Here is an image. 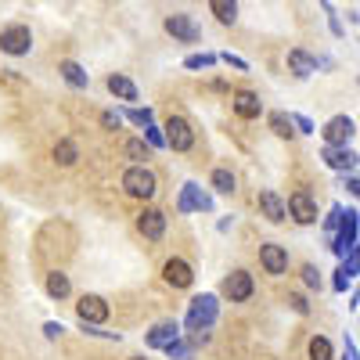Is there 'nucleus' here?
<instances>
[{"mask_svg":"<svg viewBox=\"0 0 360 360\" xmlns=\"http://www.w3.org/2000/svg\"><path fill=\"white\" fill-rule=\"evenodd\" d=\"M217 317H220V303H217V295L202 292V295H195V299H191L184 324H188V332H209V328L217 324Z\"/></svg>","mask_w":360,"mask_h":360,"instance_id":"f257e3e1","label":"nucleus"},{"mask_svg":"<svg viewBox=\"0 0 360 360\" xmlns=\"http://www.w3.org/2000/svg\"><path fill=\"white\" fill-rule=\"evenodd\" d=\"M0 51L11 54V58H25L29 51H33V33H29V25L15 22V25L0 29Z\"/></svg>","mask_w":360,"mask_h":360,"instance_id":"f03ea898","label":"nucleus"},{"mask_svg":"<svg viewBox=\"0 0 360 360\" xmlns=\"http://www.w3.org/2000/svg\"><path fill=\"white\" fill-rule=\"evenodd\" d=\"M123 191L134 195V198H152L159 191V180H155V173L148 166H130L123 173Z\"/></svg>","mask_w":360,"mask_h":360,"instance_id":"7ed1b4c3","label":"nucleus"},{"mask_svg":"<svg viewBox=\"0 0 360 360\" xmlns=\"http://www.w3.org/2000/svg\"><path fill=\"white\" fill-rule=\"evenodd\" d=\"M162 130H166L162 141H166V148H173V152H191L195 148V130H191V123L184 115H169Z\"/></svg>","mask_w":360,"mask_h":360,"instance_id":"20e7f679","label":"nucleus"},{"mask_svg":"<svg viewBox=\"0 0 360 360\" xmlns=\"http://www.w3.org/2000/svg\"><path fill=\"white\" fill-rule=\"evenodd\" d=\"M339 234H335V256H353L356 252V209H346V213L339 217V227H335Z\"/></svg>","mask_w":360,"mask_h":360,"instance_id":"39448f33","label":"nucleus"},{"mask_svg":"<svg viewBox=\"0 0 360 360\" xmlns=\"http://www.w3.org/2000/svg\"><path fill=\"white\" fill-rule=\"evenodd\" d=\"M285 217H292L299 227H310V224H317V202L307 191H295L285 205Z\"/></svg>","mask_w":360,"mask_h":360,"instance_id":"423d86ee","label":"nucleus"},{"mask_svg":"<svg viewBox=\"0 0 360 360\" xmlns=\"http://www.w3.org/2000/svg\"><path fill=\"white\" fill-rule=\"evenodd\" d=\"M353 134H356V123H353L349 115H332L324 123V130H321L324 144H332V148H342L346 141H353Z\"/></svg>","mask_w":360,"mask_h":360,"instance_id":"0eeeda50","label":"nucleus"},{"mask_svg":"<svg viewBox=\"0 0 360 360\" xmlns=\"http://www.w3.org/2000/svg\"><path fill=\"white\" fill-rule=\"evenodd\" d=\"M166 33L173 37V40H180V44H198L202 40V29L195 25V18L191 15H166Z\"/></svg>","mask_w":360,"mask_h":360,"instance_id":"6e6552de","label":"nucleus"},{"mask_svg":"<svg viewBox=\"0 0 360 360\" xmlns=\"http://www.w3.org/2000/svg\"><path fill=\"white\" fill-rule=\"evenodd\" d=\"M252 274L249 270H231V274L224 278V295L231 299V303H245V299L252 295Z\"/></svg>","mask_w":360,"mask_h":360,"instance_id":"1a4fd4ad","label":"nucleus"},{"mask_svg":"<svg viewBox=\"0 0 360 360\" xmlns=\"http://www.w3.org/2000/svg\"><path fill=\"white\" fill-rule=\"evenodd\" d=\"M209 213L213 209V198H209L198 184H184V191H180V198H176V213Z\"/></svg>","mask_w":360,"mask_h":360,"instance_id":"9d476101","label":"nucleus"},{"mask_svg":"<svg viewBox=\"0 0 360 360\" xmlns=\"http://www.w3.org/2000/svg\"><path fill=\"white\" fill-rule=\"evenodd\" d=\"M76 314H79L83 324H105L112 310H108V303H105L101 295H83L79 303H76Z\"/></svg>","mask_w":360,"mask_h":360,"instance_id":"9b49d317","label":"nucleus"},{"mask_svg":"<svg viewBox=\"0 0 360 360\" xmlns=\"http://www.w3.org/2000/svg\"><path fill=\"white\" fill-rule=\"evenodd\" d=\"M162 278H166V285H173V288H191L195 270H191L188 259L173 256V259H166V266H162Z\"/></svg>","mask_w":360,"mask_h":360,"instance_id":"f8f14e48","label":"nucleus"},{"mask_svg":"<svg viewBox=\"0 0 360 360\" xmlns=\"http://www.w3.org/2000/svg\"><path fill=\"white\" fill-rule=\"evenodd\" d=\"M137 231L144 238H152V242H159V238L166 234V213L162 209H144V213L137 217Z\"/></svg>","mask_w":360,"mask_h":360,"instance_id":"ddd939ff","label":"nucleus"},{"mask_svg":"<svg viewBox=\"0 0 360 360\" xmlns=\"http://www.w3.org/2000/svg\"><path fill=\"white\" fill-rule=\"evenodd\" d=\"M259 263H263V270H266V274H285V270H288V252L281 249V245H274V242H266L263 249H259Z\"/></svg>","mask_w":360,"mask_h":360,"instance_id":"4468645a","label":"nucleus"},{"mask_svg":"<svg viewBox=\"0 0 360 360\" xmlns=\"http://www.w3.org/2000/svg\"><path fill=\"white\" fill-rule=\"evenodd\" d=\"M317 58L310 54V51H303V47H292L288 51V72H295L299 79H307V76H314L317 72Z\"/></svg>","mask_w":360,"mask_h":360,"instance_id":"2eb2a0df","label":"nucleus"},{"mask_svg":"<svg viewBox=\"0 0 360 360\" xmlns=\"http://www.w3.org/2000/svg\"><path fill=\"white\" fill-rule=\"evenodd\" d=\"M321 159L328 162V166H332V169H339V173H353L356 169V155L349 152V148L342 144V148H332V144H324V152H321Z\"/></svg>","mask_w":360,"mask_h":360,"instance_id":"dca6fc26","label":"nucleus"},{"mask_svg":"<svg viewBox=\"0 0 360 360\" xmlns=\"http://www.w3.org/2000/svg\"><path fill=\"white\" fill-rule=\"evenodd\" d=\"M173 339H180V324L176 321H162V324H155L152 332L144 335V342L152 346V349H166Z\"/></svg>","mask_w":360,"mask_h":360,"instance_id":"f3484780","label":"nucleus"},{"mask_svg":"<svg viewBox=\"0 0 360 360\" xmlns=\"http://www.w3.org/2000/svg\"><path fill=\"white\" fill-rule=\"evenodd\" d=\"M105 86H108V94H115L119 101H137L141 94H137V83L130 79V76H123V72H112L108 79H105Z\"/></svg>","mask_w":360,"mask_h":360,"instance_id":"a211bd4d","label":"nucleus"},{"mask_svg":"<svg viewBox=\"0 0 360 360\" xmlns=\"http://www.w3.org/2000/svg\"><path fill=\"white\" fill-rule=\"evenodd\" d=\"M231 105L242 119H259L263 115V101H259V94H252V90H238V94L231 98Z\"/></svg>","mask_w":360,"mask_h":360,"instance_id":"6ab92c4d","label":"nucleus"},{"mask_svg":"<svg viewBox=\"0 0 360 360\" xmlns=\"http://www.w3.org/2000/svg\"><path fill=\"white\" fill-rule=\"evenodd\" d=\"M259 209L270 224H281L285 220V202L278 198V191H259Z\"/></svg>","mask_w":360,"mask_h":360,"instance_id":"aec40b11","label":"nucleus"},{"mask_svg":"<svg viewBox=\"0 0 360 360\" xmlns=\"http://www.w3.org/2000/svg\"><path fill=\"white\" fill-rule=\"evenodd\" d=\"M58 72H62V79H65L69 86H76V90H86V86H90V76L83 72L79 62H72V58H65V62L58 65Z\"/></svg>","mask_w":360,"mask_h":360,"instance_id":"412c9836","label":"nucleus"},{"mask_svg":"<svg viewBox=\"0 0 360 360\" xmlns=\"http://www.w3.org/2000/svg\"><path fill=\"white\" fill-rule=\"evenodd\" d=\"M209 11L220 25H234L238 22V0H209Z\"/></svg>","mask_w":360,"mask_h":360,"instance_id":"4be33fe9","label":"nucleus"},{"mask_svg":"<svg viewBox=\"0 0 360 360\" xmlns=\"http://www.w3.org/2000/svg\"><path fill=\"white\" fill-rule=\"evenodd\" d=\"M72 285H69V274H62V270H51L47 274V295L51 299H69Z\"/></svg>","mask_w":360,"mask_h":360,"instance_id":"5701e85b","label":"nucleus"},{"mask_svg":"<svg viewBox=\"0 0 360 360\" xmlns=\"http://www.w3.org/2000/svg\"><path fill=\"white\" fill-rule=\"evenodd\" d=\"M54 159L62 162V166H76V159H79V148H76V144L65 137V141H58V144H54Z\"/></svg>","mask_w":360,"mask_h":360,"instance_id":"b1692460","label":"nucleus"},{"mask_svg":"<svg viewBox=\"0 0 360 360\" xmlns=\"http://www.w3.org/2000/svg\"><path fill=\"white\" fill-rule=\"evenodd\" d=\"M123 115L130 119V123H137L141 130H144V127H152V123H155V112H152V108H137V105H130V108H127Z\"/></svg>","mask_w":360,"mask_h":360,"instance_id":"393cba45","label":"nucleus"},{"mask_svg":"<svg viewBox=\"0 0 360 360\" xmlns=\"http://www.w3.org/2000/svg\"><path fill=\"white\" fill-rule=\"evenodd\" d=\"M213 188H217L220 195H231V191L238 188V180H234L231 169H213Z\"/></svg>","mask_w":360,"mask_h":360,"instance_id":"a878e982","label":"nucleus"},{"mask_svg":"<svg viewBox=\"0 0 360 360\" xmlns=\"http://www.w3.org/2000/svg\"><path fill=\"white\" fill-rule=\"evenodd\" d=\"M266 123H270V130H274L278 137H292V134H295L285 112H270V119H266Z\"/></svg>","mask_w":360,"mask_h":360,"instance_id":"bb28decb","label":"nucleus"},{"mask_svg":"<svg viewBox=\"0 0 360 360\" xmlns=\"http://www.w3.org/2000/svg\"><path fill=\"white\" fill-rule=\"evenodd\" d=\"M310 360H332V342H328L324 335L310 339Z\"/></svg>","mask_w":360,"mask_h":360,"instance_id":"cd10ccee","label":"nucleus"},{"mask_svg":"<svg viewBox=\"0 0 360 360\" xmlns=\"http://www.w3.org/2000/svg\"><path fill=\"white\" fill-rule=\"evenodd\" d=\"M127 155H130V159H134L137 166H144V159L152 155V148H148V144H144L141 137H134V141H127Z\"/></svg>","mask_w":360,"mask_h":360,"instance_id":"c85d7f7f","label":"nucleus"},{"mask_svg":"<svg viewBox=\"0 0 360 360\" xmlns=\"http://www.w3.org/2000/svg\"><path fill=\"white\" fill-rule=\"evenodd\" d=\"M217 65V54H188L184 58V69H213Z\"/></svg>","mask_w":360,"mask_h":360,"instance_id":"c756f323","label":"nucleus"},{"mask_svg":"<svg viewBox=\"0 0 360 360\" xmlns=\"http://www.w3.org/2000/svg\"><path fill=\"white\" fill-rule=\"evenodd\" d=\"M166 353H169L173 360H188V356H191V342H180V339H173V342L166 346Z\"/></svg>","mask_w":360,"mask_h":360,"instance_id":"7c9ffc66","label":"nucleus"},{"mask_svg":"<svg viewBox=\"0 0 360 360\" xmlns=\"http://www.w3.org/2000/svg\"><path fill=\"white\" fill-rule=\"evenodd\" d=\"M321 4H324V15H328V25H332V37H342V33H346V29H342V22H339V15L332 11V0H321Z\"/></svg>","mask_w":360,"mask_h":360,"instance_id":"2f4dec72","label":"nucleus"},{"mask_svg":"<svg viewBox=\"0 0 360 360\" xmlns=\"http://www.w3.org/2000/svg\"><path fill=\"white\" fill-rule=\"evenodd\" d=\"M217 62H224V65H231V69H238V72H245V69H249V62H245V58H238V54H231V51L217 54Z\"/></svg>","mask_w":360,"mask_h":360,"instance_id":"473e14b6","label":"nucleus"},{"mask_svg":"<svg viewBox=\"0 0 360 360\" xmlns=\"http://www.w3.org/2000/svg\"><path fill=\"white\" fill-rule=\"evenodd\" d=\"M288 123L295 127V134H317L310 119H307V115H299V112H292V115H288Z\"/></svg>","mask_w":360,"mask_h":360,"instance_id":"72a5a7b5","label":"nucleus"},{"mask_svg":"<svg viewBox=\"0 0 360 360\" xmlns=\"http://www.w3.org/2000/svg\"><path fill=\"white\" fill-rule=\"evenodd\" d=\"M144 137H148V148H166V141H162V130L152 123V127H144Z\"/></svg>","mask_w":360,"mask_h":360,"instance_id":"f704fd0d","label":"nucleus"},{"mask_svg":"<svg viewBox=\"0 0 360 360\" xmlns=\"http://www.w3.org/2000/svg\"><path fill=\"white\" fill-rule=\"evenodd\" d=\"M339 217H342V205H335L332 213H328V220H324V231H328V234H335V227H339Z\"/></svg>","mask_w":360,"mask_h":360,"instance_id":"c9c22d12","label":"nucleus"},{"mask_svg":"<svg viewBox=\"0 0 360 360\" xmlns=\"http://www.w3.org/2000/svg\"><path fill=\"white\" fill-rule=\"evenodd\" d=\"M288 303H292V310H295V314H310V303H307L303 295H288Z\"/></svg>","mask_w":360,"mask_h":360,"instance_id":"e433bc0d","label":"nucleus"},{"mask_svg":"<svg viewBox=\"0 0 360 360\" xmlns=\"http://www.w3.org/2000/svg\"><path fill=\"white\" fill-rule=\"evenodd\" d=\"M303 281H307L310 288H317V285H321V274H317V266H303Z\"/></svg>","mask_w":360,"mask_h":360,"instance_id":"4c0bfd02","label":"nucleus"},{"mask_svg":"<svg viewBox=\"0 0 360 360\" xmlns=\"http://www.w3.org/2000/svg\"><path fill=\"white\" fill-rule=\"evenodd\" d=\"M101 123H105L108 130H119V123H123V115H119V112H105V115H101Z\"/></svg>","mask_w":360,"mask_h":360,"instance_id":"58836bf2","label":"nucleus"},{"mask_svg":"<svg viewBox=\"0 0 360 360\" xmlns=\"http://www.w3.org/2000/svg\"><path fill=\"white\" fill-rule=\"evenodd\" d=\"M62 332H65V328L58 324V321H47V324H44V335H47V339H58Z\"/></svg>","mask_w":360,"mask_h":360,"instance_id":"ea45409f","label":"nucleus"},{"mask_svg":"<svg viewBox=\"0 0 360 360\" xmlns=\"http://www.w3.org/2000/svg\"><path fill=\"white\" fill-rule=\"evenodd\" d=\"M346 360H356V349H353V342H346Z\"/></svg>","mask_w":360,"mask_h":360,"instance_id":"a19ab883","label":"nucleus"},{"mask_svg":"<svg viewBox=\"0 0 360 360\" xmlns=\"http://www.w3.org/2000/svg\"><path fill=\"white\" fill-rule=\"evenodd\" d=\"M130 360H144V356H130Z\"/></svg>","mask_w":360,"mask_h":360,"instance_id":"79ce46f5","label":"nucleus"}]
</instances>
